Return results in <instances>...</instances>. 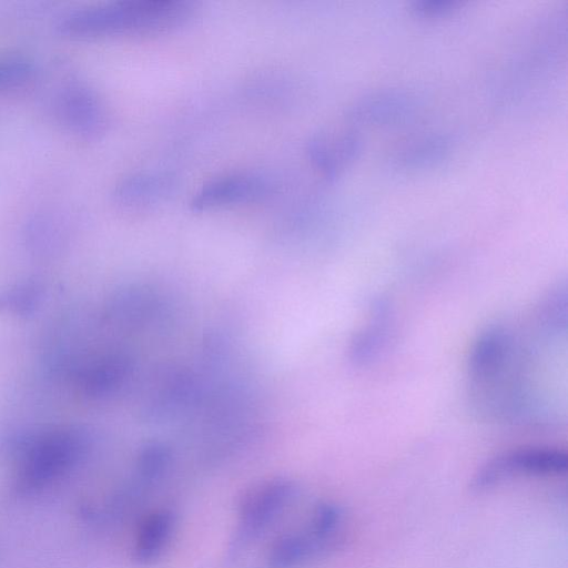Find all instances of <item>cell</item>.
<instances>
[{
	"instance_id": "cell-18",
	"label": "cell",
	"mask_w": 568,
	"mask_h": 568,
	"mask_svg": "<svg viewBox=\"0 0 568 568\" xmlns=\"http://www.w3.org/2000/svg\"><path fill=\"white\" fill-rule=\"evenodd\" d=\"M34 64L20 55L0 58V90L13 89L26 84L33 78Z\"/></svg>"
},
{
	"instance_id": "cell-11",
	"label": "cell",
	"mask_w": 568,
	"mask_h": 568,
	"mask_svg": "<svg viewBox=\"0 0 568 568\" xmlns=\"http://www.w3.org/2000/svg\"><path fill=\"white\" fill-rule=\"evenodd\" d=\"M414 95L398 89H383L367 93L356 100L349 110L355 123L386 126L402 123L415 113Z\"/></svg>"
},
{
	"instance_id": "cell-17",
	"label": "cell",
	"mask_w": 568,
	"mask_h": 568,
	"mask_svg": "<svg viewBox=\"0 0 568 568\" xmlns=\"http://www.w3.org/2000/svg\"><path fill=\"white\" fill-rule=\"evenodd\" d=\"M170 462V448L161 442H150L140 450L136 466L142 478L152 480L163 475Z\"/></svg>"
},
{
	"instance_id": "cell-5",
	"label": "cell",
	"mask_w": 568,
	"mask_h": 568,
	"mask_svg": "<svg viewBox=\"0 0 568 568\" xmlns=\"http://www.w3.org/2000/svg\"><path fill=\"white\" fill-rule=\"evenodd\" d=\"M84 438L79 432L55 430L36 440L26 453L19 488L34 490L67 470L80 456Z\"/></svg>"
},
{
	"instance_id": "cell-15",
	"label": "cell",
	"mask_w": 568,
	"mask_h": 568,
	"mask_svg": "<svg viewBox=\"0 0 568 568\" xmlns=\"http://www.w3.org/2000/svg\"><path fill=\"white\" fill-rule=\"evenodd\" d=\"M449 140L442 134L417 136L402 144L392 155V165L399 170L428 168L449 152Z\"/></svg>"
},
{
	"instance_id": "cell-3",
	"label": "cell",
	"mask_w": 568,
	"mask_h": 568,
	"mask_svg": "<svg viewBox=\"0 0 568 568\" xmlns=\"http://www.w3.org/2000/svg\"><path fill=\"white\" fill-rule=\"evenodd\" d=\"M296 484L288 478H271L248 488L240 498L237 525L227 546L235 559L254 542L294 500Z\"/></svg>"
},
{
	"instance_id": "cell-7",
	"label": "cell",
	"mask_w": 568,
	"mask_h": 568,
	"mask_svg": "<svg viewBox=\"0 0 568 568\" xmlns=\"http://www.w3.org/2000/svg\"><path fill=\"white\" fill-rule=\"evenodd\" d=\"M59 122L72 134L83 140L102 135L108 125V112L102 100L87 85L72 84L55 101Z\"/></svg>"
},
{
	"instance_id": "cell-9",
	"label": "cell",
	"mask_w": 568,
	"mask_h": 568,
	"mask_svg": "<svg viewBox=\"0 0 568 568\" xmlns=\"http://www.w3.org/2000/svg\"><path fill=\"white\" fill-rule=\"evenodd\" d=\"M363 141L353 129H325L306 143L313 168L327 181L336 180L361 155Z\"/></svg>"
},
{
	"instance_id": "cell-19",
	"label": "cell",
	"mask_w": 568,
	"mask_h": 568,
	"mask_svg": "<svg viewBox=\"0 0 568 568\" xmlns=\"http://www.w3.org/2000/svg\"><path fill=\"white\" fill-rule=\"evenodd\" d=\"M40 298V288L34 283L18 286L4 296L0 297V308H7L14 313H28L34 308Z\"/></svg>"
},
{
	"instance_id": "cell-20",
	"label": "cell",
	"mask_w": 568,
	"mask_h": 568,
	"mask_svg": "<svg viewBox=\"0 0 568 568\" xmlns=\"http://www.w3.org/2000/svg\"><path fill=\"white\" fill-rule=\"evenodd\" d=\"M59 236L58 226L49 217H36L28 225L27 239L37 251L43 250L44 245H55Z\"/></svg>"
},
{
	"instance_id": "cell-12",
	"label": "cell",
	"mask_w": 568,
	"mask_h": 568,
	"mask_svg": "<svg viewBox=\"0 0 568 568\" xmlns=\"http://www.w3.org/2000/svg\"><path fill=\"white\" fill-rule=\"evenodd\" d=\"M176 525L175 514L168 508L150 511L140 521L133 545L132 558L140 566L154 564L168 548Z\"/></svg>"
},
{
	"instance_id": "cell-10",
	"label": "cell",
	"mask_w": 568,
	"mask_h": 568,
	"mask_svg": "<svg viewBox=\"0 0 568 568\" xmlns=\"http://www.w3.org/2000/svg\"><path fill=\"white\" fill-rule=\"evenodd\" d=\"M394 324L395 314L392 304L387 298L376 300L369 307L365 324L349 341V361L358 367L376 361L390 341Z\"/></svg>"
},
{
	"instance_id": "cell-21",
	"label": "cell",
	"mask_w": 568,
	"mask_h": 568,
	"mask_svg": "<svg viewBox=\"0 0 568 568\" xmlns=\"http://www.w3.org/2000/svg\"><path fill=\"white\" fill-rule=\"evenodd\" d=\"M457 6L455 0H416L413 10L422 18H439L453 12Z\"/></svg>"
},
{
	"instance_id": "cell-14",
	"label": "cell",
	"mask_w": 568,
	"mask_h": 568,
	"mask_svg": "<svg viewBox=\"0 0 568 568\" xmlns=\"http://www.w3.org/2000/svg\"><path fill=\"white\" fill-rule=\"evenodd\" d=\"M131 368L126 355H108L82 373L81 387L87 395L94 397L111 394L123 384Z\"/></svg>"
},
{
	"instance_id": "cell-8",
	"label": "cell",
	"mask_w": 568,
	"mask_h": 568,
	"mask_svg": "<svg viewBox=\"0 0 568 568\" xmlns=\"http://www.w3.org/2000/svg\"><path fill=\"white\" fill-rule=\"evenodd\" d=\"M176 187V179L168 172H136L119 181L112 192V202L123 213H149L168 203Z\"/></svg>"
},
{
	"instance_id": "cell-16",
	"label": "cell",
	"mask_w": 568,
	"mask_h": 568,
	"mask_svg": "<svg viewBox=\"0 0 568 568\" xmlns=\"http://www.w3.org/2000/svg\"><path fill=\"white\" fill-rule=\"evenodd\" d=\"M541 331L550 336L567 327V291L565 285L555 287L541 302L537 312Z\"/></svg>"
},
{
	"instance_id": "cell-13",
	"label": "cell",
	"mask_w": 568,
	"mask_h": 568,
	"mask_svg": "<svg viewBox=\"0 0 568 568\" xmlns=\"http://www.w3.org/2000/svg\"><path fill=\"white\" fill-rule=\"evenodd\" d=\"M334 547L306 527L276 537L268 547L266 562L270 568H298Z\"/></svg>"
},
{
	"instance_id": "cell-4",
	"label": "cell",
	"mask_w": 568,
	"mask_h": 568,
	"mask_svg": "<svg viewBox=\"0 0 568 568\" xmlns=\"http://www.w3.org/2000/svg\"><path fill=\"white\" fill-rule=\"evenodd\" d=\"M568 470V456L551 447H523L500 453L474 473L469 488L481 494L518 477H557Z\"/></svg>"
},
{
	"instance_id": "cell-1",
	"label": "cell",
	"mask_w": 568,
	"mask_h": 568,
	"mask_svg": "<svg viewBox=\"0 0 568 568\" xmlns=\"http://www.w3.org/2000/svg\"><path fill=\"white\" fill-rule=\"evenodd\" d=\"M195 13L189 0H122L71 11L55 28L70 38L160 36L189 24Z\"/></svg>"
},
{
	"instance_id": "cell-2",
	"label": "cell",
	"mask_w": 568,
	"mask_h": 568,
	"mask_svg": "<svg viewBox=\"0 0 568 568\" xmlns=\"http://www.w3.org/2000/svg\"><path fill=\"white\" fill-rule=\"evenodd\" d=\"M466 369L471 400L485 415L499 414L524 389L515 338L504 325H491L477 335Z\"/></svg>"
},
{
	"instance_id": "cell-6",
	"label": "cell",
	"mask_w": 568,
	"mask_h": 568,
	"mask_svg": "<svg viewBox=\"0 0 568 568\" xmlns=\"http://www.w3.org/2000/svg\"><path fill=\"white\" fill-rule=\"evenodd\" d=\"M271 184L252 172H235L211 179L202 184L190 201L193 211H209L260 201L267 196Z\"/></svg>"
}]
</instances>
